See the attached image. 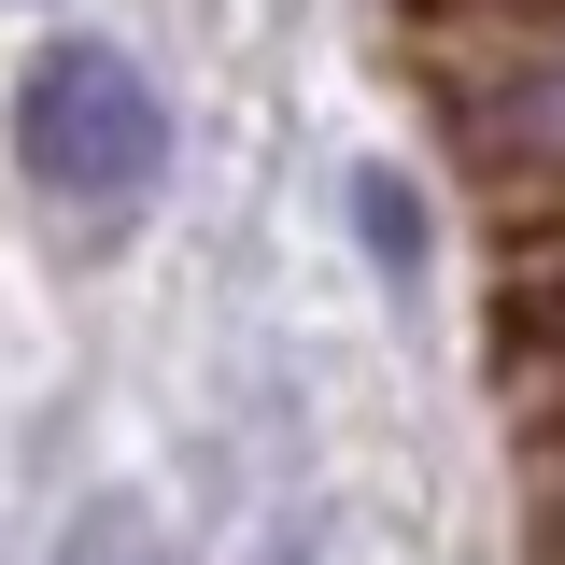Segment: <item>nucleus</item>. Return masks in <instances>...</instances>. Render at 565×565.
Returning a JSON list of instances; mask_svg holds the SVG:
<instances>
[{
  "label": "nucleus",
  "instance_id": "nucleus-2",
  "mask_svg": "<svg viewBox=\"0 0 565 565\" xmlns=\"http://www.w3.org/2000/svg\"><path fill=\"white\" fill-rule=\"evenodd\" d=\"M452 128L481 170L565 212V0H481L452 43Z\"/></svg>",
  "mask_w": 565,
  "mask_h": 565
},
{
  "label": "nucleus",
  "instance_id": "nucleus-4",
  "mask_svg": "<svg viewBox=\"0 0 565 565\" xmlns=\"http://www.w3.org/2000/svg\"><path fill=\"white\" fill-rule=\"evenodd\" d=\"M43 565H170V552H156V509L141 494H85L57 537H43Z\"/></svg>",
  "mask_w": 565,
  "mask_h": 565
},
{
  "label": "nucleus",
  "instance_id": "nucleus-6",
  "mask_svg": "<svg viewBox=\"0 0 565 565\" xmlns=\"http://www.w3.org/2000/svg\"><path fill=\"white\" fill-rule=\"evenodd\" d=\"M537 367H552V411H565V241L537 255Z\"/></svg>",
  "mask_w": 565,
  "mask_h": 565
},
{
  "label": "nucleus",
  "instance_id": "nucleus-3",
  "mask_svg": "<svg viewBox=\"0 0 565 565\" xmlns=\"http://www.w3.org/2000/svg\"><path fill=\"white\" fill-rule=\"evenodd\" d=\"M340 212H353V241H367V269L396 282H438V199H424V170L411 156H353L340 170Z\"/></svg>",
  "mask_w": 565,
  "mask_h": 565
},
{
  "label": "nucleus",
  "instance_id": "nucleus-1",
  "mask_svg": "<svg viewBox=\"0 0 565 565\" xmlns=\"http://www.w3.org/2000/svg\"><path fill=\"white\" fill-rule=\"evenodd\" d=\"M0 156L29 212H57L71 241H114L170 199V156H184V114L141 43L114 29H29L14 71H0Z\"/></svg>",
  "mask_w": 565,
  "mask_h": 565
},
{
  "label": "nucleus",
  "instance_id": "nucleus-5",
  "mask_svg": "<svg viewBox=\"0 0 565 565\" xmlns=\"http://www.w3.org/2000/svg\"><path fill=\"white\" fill-rule=\"evenodd\" d=\"M523 509H537V565H565V411H552V438H537V494H523Z\"/></svg>",
  "mask_w": 565,
  "mask_h": 565
},
{
  "label": "nucleus",
  "instance_id": "nucleus-7",
  "mask_svg": "<svg viewBox=\"0 0 565 565\" xmlns=\"http://www.w3.org/2000/svg\"><path fill=\"white\" fill-rule=\"evenodd\" d=\"M0 14H57V0H0Z\"/></svg>",
  "mask_w": 565,
  "mask_h": 565
}]
</instances>
